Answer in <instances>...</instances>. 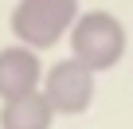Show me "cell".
Segmentation results:
<instances>
[{
  "instance_id": "5b68a950",
  "label": "cell",
  "mask_w": 133,
  "mask_h": 129,
  "mask_svg": "<svg viewBox=\"0 0 133 129\" xmlns=\"http://www.w3.org/2000/svg\"><path fill=\"white\" fill-rule=\"evenodd\" d=\"M55 117L59 113H55V106L47 102L43 90L4 98V106H0V129H51Z\"/></svg>"
},
{
  "instance_id": "6da1fadb",
  "label": "cell",
  "mask_w": 133,
  "mask_h": 129,
  "mask_svg": "<svg viewBox=\"0 0 133 129\" xmlns=\"http://www.w3.org/2000/svg\"><path fill=\"white\" fill-rule=\"evenodd\" d=\"M78 12H82L78 0H16L12 16H8V28H12L16 43H28L43 55L71 35Z\"/></svg>"
},
{
  "instance_id": "7a4b0ae2",
  "label": "cell",
  "mask_w": 133,
  "mask_h": 129,
  "mask_svg": "<svg viewBox=\"0 0 133 129\" xmlns=\"http://www.w3.org/2000/svg\"><path fill=\"white\" fill-rule=\"evenodd\" d=\"M66 43H71V55L82 59L90 71H114L121 55L129 51V31L125 24L106 12V8H90V12H78L71 35H66Z\"/></svg>"
},
{
  "instance_id": "277c9868",
  "label": "cell",
  "mask_w": 133,
  "mask_h": 129,
  "mask_svg": "<svg viewBox=\"0 0 133 129\" xmlns=\"http://www.w3.org/2000/svg\"><path fill=\"white\" fill-rule=\"evenodd\" d=\"M39 82H43V59L35 47H28V43L0 47V102L39 90Z\"/></svg>"
},
{
  "instance_id": "3957f363",
  "label": "cell",
  "mask_w": 133,
  "mask_h": 129,
  "mask_svg": "<svg viewBox=\"0 0 133 129\" xmlns=\"http://www.w3.org/2000/svg\"><path fill=\"white\" fill-rule=\"evenodd\" d=\"M39 90L47 94V102L55 106L59 117H78L94 106V90H98V71H90L82 59H59L51 67H43V82Z\"/></svg>"
}]
</instances>
